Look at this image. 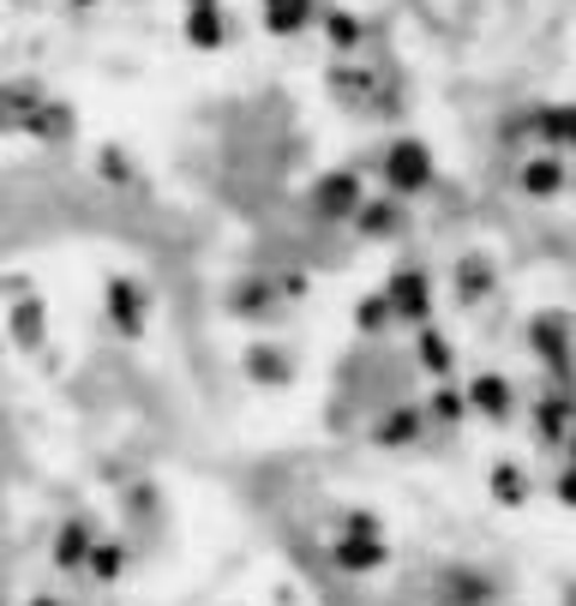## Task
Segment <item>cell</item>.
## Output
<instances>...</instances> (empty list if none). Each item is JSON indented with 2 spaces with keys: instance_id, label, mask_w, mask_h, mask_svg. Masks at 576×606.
Instances as JSON below:
<instances>
[{
  "instance_id": "obj_1",
  "label": "cell",
  "mask_w": 576,
  "mask_h": 606,
  "mask_svg": "<svg viewBox=\"0 0 576 606\" xmlns=\"http://www.w3.org/2000/svg\"><path fill=\"white\" fill-rule=\"evenodd\" d=\"M331 565L348 570V576H366V570L391 565V541L384 535H336L331 541Z\"/></svg>"
},
{
  "instance_id": "obj_2",
  "label": "cell",
  "mask_w": 576,
  "mask_h": 606,
  "mask_svg": "<svg viewBox=\"0 0 576 606\" xmlns=\"http://www.w3.org/2000/svg\"><path fill=\"white\" fill-rule=\"evenodd\" d=\"M384 301H391V319H415V324L433 319V283H426L421 271H396L391 289H384Z\"/></svg>"
},
{
  "instance_id": "obj_3",
  "label": "cell",
  "mask_w": 576,
  "mask_h": 606,
  "mask_svg": "<svg viewBox=\"0 0 576 606\" xmlns=\"http://www.w3.org/2000/svg\"><path fill=\"white\" fill-rule=\"evenodd\" d=\"M528 349H535L546 366H558V373H565V366H570V349H576V343H570L565 319H535V324H528Z\"/></svg>"
},
{
  "instance_id": "obj_4",
  "label": "cell",
  "mask_w": 576,
  "mask_h": 606,
  "mask_svg": "<svg viewBox=\"0 0 576 606\" xmlns=\"http://www.w3.org/2000/svg\"><path fill=\"white\" fill-rule=\"evenodd\" d=\"M468 408L486 421H505L511 415V378H498V373H475V384H468Z\"/></svg>"
},
{
  "instance_id": "obj_5",
  "label": "cell",
  "mask_w": 576,
  "mask_h": 606,
  "mask_svg": "<svg viewBox=\"0 0 576 606\" xmlns=\"http://www.w3.org/2000/svg\"><path fill=\"white\" fill-rule=\"evenodd\" d=\"M415 361H421V373H433V378H445V373H451L456 349H451V336L438 331V324H421V336H415Z\"/></svg>"
},
{
  "instance_id": "obj_6",
  "label": "cell",
  "mask_w": 576,
  "mask_h": 606,
  "mask_svg": "<svg viewBox=\"0 0 576 606\" xmlns=\"http://www.w3.org/2000/svg\"><path fill=\"white\" fill-rule=\"evenodd\" d=\"M415 433H421V415H415V408H391V415H378V426H373V438H378L384 451L415 445Z\"/></svg>"
},
{
  "instance_id": "obj_7",
  "label": "cell",
  "mask_w": 576,
  "mask_h": 606,
  "mask_svg": "<svg viewBox=\"0 0 576 606\" xmlns=\"http://www.w3.org/2000/svg\"><path fill=\"white\" fill-rule=\"evenodd\" d=\"M246 373H253L259 384H289L294 378V361H289V354H276L271 343H259L253 354H246Z\"/></svg>"
},
{
  "instance_id": "obj_8",
  "label": "cell",
  "mask_w": 576,
  "mask_h": 606,
  "mask_svg": "<svg viewBox=\"0 0 576 606\" xmlns=\"http://www.w3.org/2000/svg\"><path fill=\"white\" fill-rule=\"evenodd\" d=\"M486 486H493V498H498L505 511L528 505V475H523L516 463H498V468H493V481H486Z\"/></svg>"
},
{
  "instance_id": "obj_9",
  "label": "cell",
  "mask_w": 576,
  "mask_h": 606,
  "mask_svg": "<svg viewBox=\"0 0 576 606\" xmlns=\"http://www.w3.org/2000/svg\"><path fill=\"white\" fill-rule=\"evenodd\" d=\"M535 421H540V433H546V438H558V445H565V433L576 426V396H546Z\"/></svg>"
},
{
  "instance_id": "obj_10",
  "label": "cell",
  "mask_w": 576,
  "mask_h": 606,
  "mask_svg": "<svg viewBox=\"0 0 576 606\" xmlns=\"http://www.w3.org/2000/svg\"><path fill=\"white\" fill-rule=\"evenodd\" d=\"M114 319H121V331L127 336H139L144 331V306H139V289H127V283H114Z\"/></svg>"
},
{
  "instance_id": "obj_11",
  "label": "cell",
  "mask_w": 576,
  "mask_h": 606,
  "mask_svg": "<svg viewBox=\"0 0 576 606\" xmlns=\"http://www.w3.org/2000/svg\"><path fill=\"white\" fill-rule=\"evenodd\" d=\"M354 324H361L366 336H378L384 324H391V301H384V294H366V301L354 306Z\"/></svg>"
},
{
  "instance_id": "obj_12",
  "label": "cell",
  "mask_w": 576,
  "mask_h": 606,
  "mask_svg": "<svg viewBox=\"0 0 576 606\" xmlns=\"http://www.w3.org/2000/svg\"><path fill=\"white\" fill-rule=\"evenodd\" d=\"M433 415L438 421H463L468 415V396L456 391V384H438V391H433Z\"/></svg>"
},
{
  "instance_id": "obj_13",
  "label": "cell",
  "mask_w": 576,
  "mask_h": 606,
  "mask_svg": "<svg viewBox=\"0 0 576 606\" xmlns=\"http://www.w3.org/2000/svg\"><path fill=\"white\" fill-rule=\"evenodd\" d=\"M486 595H493V583H486V576H451V600L456 606H481Z\"/></svg>"
},
{
  "instance_id": "obj_14",
  "label": "cell",
  "mask_w": 576,
  "mask_h": 606,
  "mask_svg": "<svg viewBox=\"0 0 576 606\" xmlns=\"http://www.w3.org/2000/svg\"><path fill=\"white\" fill-rule=\"evenodd\" d=\"M84 553H91V535H84V528H67V535H61V553H54V558H61V565H79Z\"/></svg>"
},
{
  "instance_id": "obj_15",
  "label": "cell",
  "mask_w": 576,
  "mask_h": 606,
  "mask_svg": "<svg viewBox=\"0 0 576 606\" xmlns=\"http://www.w3.org/2000/svg\"><path fill=\"white\" fill-rule=\"evenodd\" d=\"M486 289H493V271H486V264H463V294H468V301L486 294Z\"/></svg>"
},
{
  "instance_id": "obj_16",
  "label": "cell",
  "mask_w": 576,
  "mask_h": 606,
  "mask_svg": "<svg viewBox=\"0 0 576 606\" xmlns=\"http://www.w3.org/2000/svg\"><path fill=\"white\" fill-rule=\"evenodd\" d=\"M91 565H97V576H114V570H121V553H114V546H97Z\"/></svg>"
},
{
  "instance_id": "obj_17",
  "label": "cell",
  "mask_w": 576,
  "mask_h": 606,
  "mask_svg": "<svg viewBox=\"0 0 576 606\" xmlns=\"http://www.w3.org/2000/svg\"><path fill=\"white\" fill-rule=\"evenodd\" d=\"M558 505H570V511H576V463L565 468V475H558Z\"/></svg>"
},
{
  "instance_id": "obj_18",
  "label": "cell",
  "mask_w": 576,
  "mask_h": 606,
  "mask_svg": "<svg viewBox=\"0 0 576 606\" xmlns=\"http://www.w3.org/2000/svg\"><path fill=\"white\" fill-rule=\"evenodd\" d=\"M348 535H384V528L373 523V516H361V511H354V516H348Z\"/></svg>"
},
{
  "instance_id": "obj_19",
  "label": "cell",
  "mask_w": 576,
  "mask_h": 606,
  "mask_svg": "<svg viewBox=\"0 0 576 606\" xmlns=\"http://www.w3.org/2000/svg\"><path fill=\"white\" fill-rule=\"evenodd\" d=\"M565 445H570V463H576V426H570V433H565Z\"/></svg>"
}]
</instances>
